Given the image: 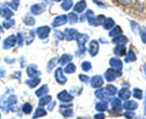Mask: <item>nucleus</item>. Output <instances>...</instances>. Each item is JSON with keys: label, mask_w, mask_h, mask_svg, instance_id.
<instances>
[{"label": "nucleus", "mask_w": 146, "mask_h": 119, "mask_svg": "<svg viewBox=\"0 0 146 119\" xmlns=\"http://www.w3.org/2000/svg\"><path fill=\"white\" fill-rule=\"evenodd\" d=\"M16 42V37H14V35H11L10 37H9L8 38L6 39L4 42V44H3V47L4 49H9L11 48V47L15 44Z\"/></svg>", "instance_id": "1"}, {"label": "nucleus", "mask_w": 146, "mask_h": 119, "mask_svg": "<svg viewBox=\"0 0 146 119\" xmlns=\"http://www.w3.org/2000/svg\"><path fill=\"white\" fill-rule=\"evenodd\" d=\"M86 7V2L85 0H81L79 2L77 3L75 5V7H74V10L78 12H82L84 9Z\"/></svg>", "instance_id": "2"}, {"label": "nucleus", "mask_w": 146, "mask_h": 119, "mask_svg": "<svg viewBox=\"0 0 146 119\" xmlns=\"http://www.w3.org/2000/svg\"><path fill=\"white\" fill-rule=\"evenodd\" d=\"M44 7L41 6V4H34V6L31 7V11H32L33 14H41L44 11Z\"/></svg>", "instance_id": "3"}, {"label": "nucleus", "mask_w": 146, "mask_h": 119, "mask_svg": "<svg viewBox=\"0 0 146 119\" xmlns=\"http://www.w3.org/2000/svg\"><path fill=\"white\" fill-rule=\"evenodd\" d=\"M66 22V17L65 15H61L58 17L57 18H56L54 23L56 24V25H61V24H64V23Z\"/></svg>", "instance_id": "4"}, {"label": "nucleus", "mask_w": 146, "mask_h": 119, "mask_svg": "<svg viewBox=\"0 0 146 119\" xmlns=\"http://www.w3.org/2000/svg\"><path fill=\"white\" fill-rule=\"evenodd\" d=\"M73 6V1L72 0H64L63 1L61 7L64 10H68L71 8Z\"/></svg>", "instance_id": "5"}, {"label": "nucleus", "mask_w": 146, "mask_h": 119, "mask_svg": "<svg viewBox=\"0 0 146 119\" xmlns=\"http://www.w3.org/2000/svg\"><path fill=\"white\" fill-rule=\"evenodd\" d=\"M56 75H57V76H56V78L58 80V81H59V83H64V80H63V79L66 80V78L64 77H63L64 75L61 74V69H60V68L58 69V71L56 73Z\"/></svg>", "instance_id": "6"}, {"label": "nucleus", "mask_w": 146, "mask_h": 119, "mask_svg": "<svg viewBox=\"0 0 146 119\" xmlns=\"http://www.w3.org/2000/svg\"><path fill=\"white\" fill-rule=\"evenodd\" d=\"M13 14L12 12H11V11H10L9 9L7 8H5L4 9H3L2 11V16L4 17H5L7 19H9V17H11V16H12Z\"/></svg>", "instance_id": "7"}, {"label": "nucleus", "mask_w": 146, "mask_h": 119, "mask_svg": "<svg viewBox=\"0 0 146 119\" xmlns=\"http://www.w3.org/2000/svg\"><path fill=\"white\" fill-rule=\"evenodd\" d=\"M126 105H128V106H125V107L128 109H130V110H133V109L137 108V107H138V103H135V101H130L128 103H126Z\"/></svg>", "instance_id": "8"}, {"label": "nucleus", "mask_w": 146, "mask_h": 119, "mask_svg": "<svg viewBox=\"0 0 146 119\" xmlns=\"http://www.w3.org/2000/svg\"><path fill=\"white\" fill-rule=\"evenodd\" d=\"M19 4V0H13L12 1H11V2L9 4V5L12 9L17 10V8H18Z\"/></svg>", "instance_id": "9"}, {"label": "nucleus", "mask_w": 146, "mask_h": 119, "mask_svg": "<svg viewBox=\"0 0 146 119\" xmlns=\"http://www.w3.org/2000/svg\"><path fill=\"white\" fill-rule=\"evenodd\" d=\"M135 91V93H134V97H136V98L141 100L143 97V92L141 90H139V89H135L134 90Z\"/></svg>", "instance_id": "10"}, {"label": "nucleus", "mask_w": 146, "mask_h": 119, "mask_svg": "<svg viewBox=\"0 0 146 119\" xmlns=\"http://www.w3.org/2000/svg\"><path fill=\"white\" fill-rule=\"evenodd\" d=\"M23 110L25 113H29L31 110V106L29 103H27L23 107Z\"/></svg>", "instance_id": "11"}, {"label": "nucleus", "mask_w": 146, "mask_h": 119, "mask_svg": "<svg viewBox=\"0 0 146 119\" xmlns=\"http://www.w3.org/2000/svg\"><path fill=\"white\" fill-rule=\"evenodd\" d=\"M116 1H118V3H119L120 4H121V5L127 6L131 4L132 0H116Z\"/></svg>", "instance_id": "12"}, {"label": "nucleus", "mask_w": 146, "mask_h": 119, "mask_svg": "<svg viewBox=\"0 0 146 119\" xmlns=\"http://www.w3.org/2000/svg\"><path fill=\"white\" fill-rule=\"evenodd\" d=\"M74 70H75V66H74L73 64L68 65L67 66L66 68V72L68 73L74 72Z\"/></svg>", "instance_id": "13"}, {"label": "nucleus", "mask_w": 146, "mask_h": 119, "mask_svg": "<svg viewBox=\"0 0 146 119\" xmlns=\"http://www.w3.org/2000/svg\"><path fill=\"white\" fill-rule=\"evenodd\" d=\"M11 22H13V21L9 19L7 20V21L4 22H3V26H4V28L9 29L11 27V25H12V23Z\"/></svg>", "instance_id": "14"}, {"label": "nucleus", "mask_w": 146, "mask_h": 119, "mask_svg": "<svg viewBox=\"0 0 146 119\" xmlns=\"http://www.w3.org/2000/svg\"><path fill=\"white\" fill-rule=\"evenodd\" d=\"M90 46H91V52H94L96 54V53L97 52L96 49H98V48H97V47H98V44H97V43L92 42V44H90Z\"/></svg>", "instance_id": "15"}, {"label": "nucleus", "mask_w": 146, "mask_h": 119, "mask_svg": "<svg viewBox=\"0 0 146 119\" xmlns=\"http://www.w3.org/2000/svg\"><path fill=\"white\" fill-rule=\"evenodd\" d=\"M141 39H142L143 42L144 43H146V31L144 30H142L141 31Z\"/></svg>", "instance_id": "16"}, {"label": "nucleus", "mask_w": 146, "mask_h": 119, "mask_svg": "<svg viewBox=\"0 0 146 119\" xmlns=\"http://www.w3.org/2000/svg\"><path fill=\"white\" fill-rule=\"evenodd\" d=\"M69 20L71 22H72L73 21H74V22H75L77 20V16L75 14H74V13H71L69 14Z\"/></svg>", "instance_id": "17"}, {"label": "nucleus", "mask_w": 146, "mask_h": 119, "mask_svg": "<svg viewBox=\"0 0 146 119\" xmlns=\"http://www.w3.org/2000/svg\"><path fill=\"white\" fill-rule=\"evenodd\" d=\"M128 59H129L130 61H134V60H135V54H133V52H130L129 54H128Z\"/></svg>", "instance_id": "18"}, {"label": "nucleus", "mask_w": 146, "mask_h": 119, "mask_svg": "<svg viewBox=\"0 0 146 119\" xmlns=\"http://www.w3.org/2000/svg\"><path fill=\"white\" fill-rule=\"evenodd\" d=\"M26 23L28 24L29 25H32L34 23V19L33 18H31V17H29V18H27V19L26 20Z\"/></svg>", "instance_id": "19"}, {"label": "nucleus", "mask_w": 146, "mask_h": 119, "mask_svg": "<svg viewBox=\"0 0 146 119\" xmlns=\"http://www.w3.org/2000/svg\"><path fill=\"white\" fill-rule=\"evenodd\" d=\"M4 75H5V70L2 67H0V77H4Z\"/></svg>", "instance_id": "20"}, {"label": "nucleus", "mask_w": 146, "mask_h": 119, "mask_svg": "<svg viewBox=\"0 0 146 119\" xmlns=\"http://www.w3.org/2000/svg\"><path fill=\"white\" fill-rule=\"evenodd\" d=\"M54 1H60L61 0H54Z\"/></svg>", "instance_id": "21"}, {"label": "nucleus", "mask_w": 146, "mask_h": 119, "mask_svg": "<svg viewBox=\"0 0 146 119\" xmlns=\"http://www.w3.org/2000/svg\"><path fill=\"white\" fill-rule=\"evenodd\" d=\"M1 27H0V33H1Z\"/></svg>", "instance_id": "22"}, {"label": "nucleus", "mask_w": 146, "mask_h": 119, "mask_svg": "<svg viewBox=\"0 0 146 119\" xmlns=\"http://www.w3.org/2000/svg\"><path fill=\"white\" fill-rule=\"evenodd\" d=\"M0 118H1V114H0Z\"/></svg>", "instance_id": "23"}]
</instances>
